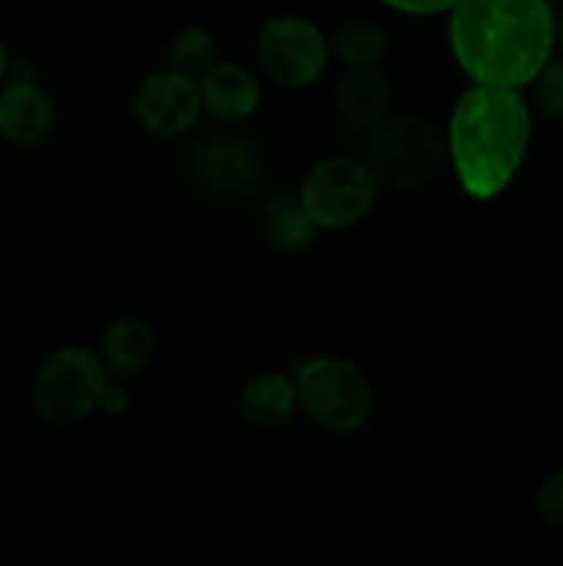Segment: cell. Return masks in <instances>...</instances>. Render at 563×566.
I'll return each instance as SVG.
<instances>
[{
  "instance_id": "obj_2",
  "label": "cell",
  "mask_w": 563,
  "mask_h": 566,
  "mask_svg": "<svg viewBox=\"0 0 563 566\" xmlns=\"http://www.w3.org/2000/svg\"><path fill=\"white\" fill-rule=\"evenodd\" d=\"M533 136L522 88L472 83L453 105L447 158L464 193L478 202L500 197L517 177Z\"/></svg>"
},
{
  "instance_id": "obj_18",
  "label": "cell",
  "mask_w": 563,
  "mask_h": 566,
  "mask_svg": "<svg viewBox=\"0 0 563 566\" xmlns=\"http://www.w3.org/2000/svg\"><path fill=\"white\" fill-rule=\"evenodd\" d=\"M530 86H533V97L541 114L563 122V61H546L544 70L533 77Z\"/></svg>"
},
{
  "instance_id": "obj_15",
  "label": "cell",
  "mask_w": 563,
  "mask_h": 566,
  "mask_svg": "<svg viewBox=\"0 0 563 566\" xmlns=\"http://www.w3.org/2000/svg\"><path fill=\"white\" fill-rule=\"evenodd\" d=\"M263 227L268 241L285 254L307 252L320 232V227L304 210L301 199L287 197V193H279V197L265 202Z\"/></svg>"
},
{
  "instance_id": "obj_14",
  "label": "cell",
  "mask_w": 563,
  "mask_h": 566,
  "mask_svg": "<svg viewBox=\"0 0 563 566\" xmlns=\"http://www.w3.org/2000/svg\"><path fill=\"white\" fill-rule=\"evenodd\" d=\"M155 352V335L144 321L119 318L99 337V359L105 363L110 376L125 379L136 376L149 363Z\"/></svg>"
},
{
  "instance_id": "obj_22",
  "label": "cell",
  "mask_w": 563,
  "mask_h": 566,
  "mask_svg": "<svg viewBox=\"0 0 563 566\" xmlns=\"http://www.w3.org/2000/svg\"><path fill=\"white\" fill-rule=\"evenodd\" d=\"M9 66H11V53L9 48H6L3 36H0V83H3L6 75H9Z\"/></svg>"
},
{
  "instance_id": "obj_13",
  "label": "cell",
  "mask_w": 563,
  "mask_h": 566,
  "mask_svg": "<svg viewBox=\"0 0 563 566\" xmlns=\"http://www.w3.org/2000/svg\"><path fill=\"white\" fill-rule=\"evenodd\" d=\"M298 409V390L293 376L259 374L243 387L241 415L257 429H276Z\"/></svg>"
},
{
  "instance_id": "obj_7",
  "label": "cell",
  "mask_w": 563,
  "mask_h": 566,
  "mask_svg": "<svg viewBox=\"0 0 563 566\" xmlns=\"http://www.w3.org/2000/svg\"><path fill=\"white\" fill-rule=\"evenodd\" d=\"M257 55L270 81L287 88H307L326 72L331 48L312 20L282 14L259 28Z\"/></svg>"
},
{
  "instance_id": "obj_5",
  "label": "cell",
  "mask_w": 563,
  "mask_h": 566,
  "mask_svg": "<svg viewBox=\"0 0 563 566\" xmlns=\"http://www.w3.org/2000/svg\"><path fill=\"white\" fill-rule=\"evenodd\" d=\"M298 409L334 434H353L373 412V390L362 370L340 357L307 359L293 376Z\"/></svg>"
},
{
  "instance_id": "obj_9",
  "label": "cell",
  "mask_w": 563,
  "mask_h": 566,
  "mask_svg": "<svg viewBox=\"0 0 563 566\" xmlns=\"http://www.w3.org/2000/svg\"><path fill=\"white\" fill-rule=\"evenodd\" d=\"M55 105L33 77H14L0 88V136L20 147H36L53 133Z\"/></svg>"
},
{
  "instance_id": "obj_19",
  "label": "cell",
  "mask_w": 563,
  "mask_h": 566,
  "mask_svg": "<svg viewBox=\"0 0 563 566\" xmlns=\"http://www.w3.org/2000/svg\"><path fill=\"white\" fill-rule=\"evenodd\" d=\"M535 509L550 528L563 531V470L546 475L535 492Z\"/></svg>"
},
{
  "instance_id": "obj_23",
  "label": "cell",
  "mask_w": 563,
  "mask_h": 566,
  "mask_svg": "<svg viewBox=\"0 0 563 566\" xmlns=\"http://www.w3.org/2000/svg\"><path fill=\"white\" fill-rule=\"evenodd\" d=\"M555 44L563 50V9L561 14H555Z\"/></svg>"
},
{
  "instance_id": "obj_8",
  "label": "cell",
  "mask_w": 563,
  "mask_h": 566,
  "mask_svg": "<svg viewBox=\"0 0 563 566\" xmlns=\"http://www.w3.org/2000/svg\"><path fill=\"white\" fill-rule=\"evenodd\" d=\"M138 125L158 138H177L191 130L202 116V92L196 77L174 70H158L147 75L132 99Z\"/></svg>"
},
{
  "instance_id": "obj_1",
  "label": "cell",
  "mask_w": 563,
  "mask_h": 566,
  "mask_svg": "<svg viewBox=\"0 0 563 566\" xmlns=\"http://www.w3.org/2000/svg\"><path fill=\"white\" fill-rule=\"evenodd\" d=\"M450 50L472 83L524 88L555 53L550 0H456Z\"/></svg>"
},
{
  "instance_id": "obj_11",
  "label": "cell",
  "mask_w": 563,
  "mask_h": 566,
  "mask_svg": "<svg viewBox=\"0 0 563 566\" xmlns=\"http://www.w3.org/2000/svg\"><path fill=\"white\" fill-rule=\"evenodd\" d=\"M196 175L213 191H243L259 175V158L237 138H219L199 149Z\"/></svg>"
},
{
  "instance_id": "obj_4",
  "label": "cell",
  "mask_w": 563,
  "mask_h": 566,
  "mask_svg": "<svg viewBox=\"0 0 563 566\" xmlns=\"http://www.w3.org/2000/svg\"><path fill=\"white\" fill-rule=\"evenodd\" d=\"M108 376L99 354L81 346L59 348L39 365L33 376V412L50 426L77 423L99 409Z\"/></svg>"
},
{
  "instance_id": "obj_3",
  "label": "cell",
  "mask_w": 563,
  "mask_h": 566,
  "mask_svg": "<svg viewBox=\"0 0 563 566\" xmlns=\"http://www.w3.org/2000/svg\"><path fill=\"white\" fill-rule=\"evenodd\" d=\"M370 171L392 191H419L450 164L447 138L423 116H384L370 127L364 149Z\"/></svg>"
},
{
  "instance_id": "obj_10",
  "label": "cell",
  "mask_w": 563,
  "mask_h": 566,
  "mask_svg": "<svg viewBox=\"0 0 563 566\" xmlns=\"http://www.w3.org/2000/svg\"><path fill=\"white\" fill-rule=\"evenodd\" d=\"M202 105L210 116L224 122L246 119L259 105V83L246 66L232 61H215L202 77H199Z\"/></svg>"
},
{
  "instance_id": "obj_6",
  "label": "cell",
  "mask_w": 563,
  "mask_h": 566,
  "mask_svg": "<svg viewBox=\"0 0 563 566\" xmlns=\"http://www.w3.org/2000/svg\"><path fill=\"white\" fill-rule=\"evenodd\" d=\"M379 188L381 182L362 160L326 158L304 177L298 199L320 230H346L368 219Z\"/></svg>"
},
{
  "instance_id": "obj_20",
  "label": "cell",
  "mask_w": 563,
  "mask_h": 566,
  "mask_svg": "<svg viewBox=\"0 0 563 566\" xmlns=\"http://www.w3.org/2000/svg\"><path fill=\"white\" fill-rule=\"evenodd\" d=\"M386 3L390 9L403 11V14H419V17H428V14H442V11H450L456 0H381Z\"/></svg>"
},
{
  "instance_id": "obj_12",
  "label": "cell",
  "mask_w": 563,
  "mask_h": 566,
  "mask_svg": "<svg viewBox=\"0 0 563 566\" xmlns=\"http://www.w3.org/2000/svg\"><path fill=\"white\" fill-rule=\"evenodd\" d=\"M334 99L348 122L373 127L390 111L392 88L375 66H348L346 75L337 81Z\"/></svg>"
},
{
  "instance_id": "obj_17",
  "label": "cell",
  "mask_w": 563,
  "mask_h": 566,
  "mask_svg": "<svg viewBox=\"0 0 563 566\" xmlns=\"http://www.w3.org/2000/svg\"><path fill=\"white\" fill-rule=\"evenodd\" d=\"M171 66L191 77H202L210 66L215 64V55H219V48H215L213 33L204 31V28H185V31L177 33V39L171 42Z\"/></svg>"
},
{
  "instance_id": "obj_16",
  "label": "cell",
  "mask_w": 563,
  "mask_h": 566,
  "mask_svg": "<svg viewBox=\"0 0 563 566\" xmlns=\"http://www.w3.org/2000/svg\"><path fill=\"white\" fill-rule=\"evenodd\" d=\"M329 48L346 66H379L386 53V33L370 20H351L337 28Z\"/></svg>"
},
{
  "instance_id": "obj_21",
  "label": "cell",
  "mask_w": 563,
  "mask_h": 566,
  "mask_svg": "<svg viewBox=\"0 0 563 566\" xmlns=\"http://www.w3.org/2000/svg\"><path fill=\"white\" fill-rule=\"evenodd\" d=\"M99 409H105V412H110V415L125 412V409H127L125 390H119V387L110 385V381H108V387H105V392H103V401H99Z\"/></svg>"
}]
</instances>
